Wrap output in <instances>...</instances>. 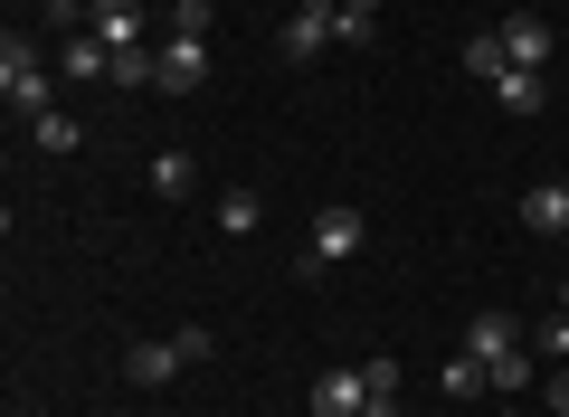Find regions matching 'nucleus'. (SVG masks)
<instances>
[{"instance_id": "nucleus-14", "label": "nucleus", "mask_w": 569, "mask_h": 417, "mask_svg": "<svg viewBox=\"0 0 569 417\" xmlns=\"http://www.w3.org/2000/svg\"><path fill=\"white\" fill-rule=\"evenodd\" d=\"M29 142H39V152H77V142H86V123L67 115V105H48V115L29 123Z\"/></svg>"}, {"instance_id": "nucleus-15", "label": "nucleus", "mask_w": 569, "mask_h": 417, "mask_svg": "<svg viewBox=\"0 0 569 417\" xmlns=\"http://www.w3.org/2000/svg\"><path fill=\"white\" fill-rule=\"evenodd\" d=\"M361 389H370V417H399V360H361Z\"/></svg>"}, {"instance_id": "nucleus-24", "label": "nucleus", "mask_w": 569, "mask_h": 417, "mask_svg": "<svg viewBox=\"0 0 569 417\" xmlns=\"http://www.w3.org/2000/svg\"><path fill=\"white\" fill-rule=\"evenodd\" d=\"M560 314H569V276H560Z\"/></svg>"}, {"instance_id": "nucleus-20", "label": "nucleus", "mask_w": 569, "mask_h": 417, "mask_svg": "<svg viewBox=\"0 0 569 417\" xmlns=\"http://www.w3.org/2000/svg\"><path fill=\"white\" fill-rule=\"evenodd\" d=\"M370 39H380V10H351V0H342V29H332V48H370Z\"/></svg>"}, {"instance_id": "nucleus-8", "label": "nucleus", "mask_w": 569, "mask_h": 417, "mask_svg": "<svg viewBox=\"0 0 569 417\" xmlns=\"http://www.w3.org/2000/svg\"><path fill=\"white\" fill-rule=\"evenodd\" d=\"M493 39H503V58H512V67H550V10H512Z\"/></svg>"}, {"instance_id": "nucleus-16", "label": "nucleus", "mask_w": 569, "mask_h": 417, "mask_svg": "<svg viewBox=\"0 0 569 417\" xmlns=\"http://www.w3.org/2000/svg\"><path fill=\"white\" fill-rule=\"evenodd\" d=\"M503 67H512V58H503V39H493V29H475V39H466V77H475V86H493Z\"/></svg>"}, {"instance_id": "nucleus-1", "label": "nucleus", "mask_w": 569, "mask_h": 417, "mask_svg": "<svg viewBox=\"0 0 569 417\" xmlns=\"http://www.w3.org/2000/svg\"><path fill=\"white\" fill-rule=\"evenodd\" d=\"M0 105H10V115H29V123H39L48 105H58V67H48L39 48L20 39V29L0 39Z\"/></svg>"}, {"instance_id": "nucleus-6", "label": "nucleus", "mask_w": 569, "mask_h": 417, "mask_svg": "<svg viewBox=\"0 0 569 417\" xmlns=\"http://www.w3.org/2000/svg\"><path fill=\"white\" fill-rule=\"evenodd\" d=\"M104 77H114V48L96 29H67L58 39V86H104Z\"/></svg>"}, {"instance_id": "nucleus-9", "label": "nucleus", "mask_w": 569, "mask_h": 417, "mask_svg": "<svg viewBox=\"0 0 569 417\" xmlns=\"http://www.w3.org/2000/svg\"><path fill=\"white\" fill-rule=\"evenodd\" d=\"M522 228L531 238H569V180H531L522 190Z\"/></svg>"}, {"instance_id": "nucleus-5", "label": "nucleus", "mask_w": 569, "mask_h": 417, "mask_svg": "<svg viewBox=\"0 0 569 417\" xmlns=\"http://www.w3.org/2000/svg\"><path fill=\"white\" fill-rule=\"evenodd\" d=\"M152 58H162L152 67V96H200L209 86V39H162Z\"/></svg>"}, {"instance_id": "nucleus-4", "label": "nucleus", "mask_w": 569, "mask_h": 417, "mask_svg": "<svg viewBox=\"0 0 569 417\" xmlns=\"http://www.w3.org/2000/svg\"><path fill=\"white\" fill-rule=\"evenodd\" d=\"M332 29H342V0H295V20H284V58H295V67H313V58H323V48H332Z\"/></svg>"}, {"instance_id": "nucleus-3", "label": "nucleus", "mask_w": 569, "mask_h": 417, "mask_svg": "<svg viewBox=\"0 0 569 417\" xmlns=\"http://www.w3.org/2000/svg\"><path fill=\"white\" fill-rule=\"evenodd\" d=\"M370 247V219L361 209H313V228H305V276H332V266H351Z\"/></svg>"}, {"instance_id": "nucleus-19", "label": "nucleus", "mask_w": 569, "mask_h": 417, "mask_svg": "<svg viewBox=\"0 0 569 417\" xmlns=\"http://www.w3.org/2000/svg\"><path fill=\"white\" fill-rule=\"evenodd\" d=\"M152 67H162L152 48H123V58H114V77H104V86H114V96H142V86H152Z\"/></svg>"}, {"instance_id": "nucleus-2", "label": "nucleus", "mask_w": 569, "mask_h": 417, "mask_svg": "<svg viewBox=\"0 0 569 417\" xmlns=\"http://www.w3.org/2000/svg\"><path fill=\"white\" fill-rule=\"evenodd\" d=\"M190 360H209V322H181L171 341H133V351H123V379H133V389H171Z\"/></svg>"}, {"instance_id": "nucleus-18", "label": "nucleus", "mask_w": 569, "mask_h": 417, "mask_svg": "<svg viewBox=\"0 0 569 417\" xmlns=\"http://www.w3.org/2000/svg\"><path fill=\"white\" fill-rule=\"evenodd\" d=\"M257 219H266L257 190H228V199H219V238H257Z\"/></svg>"}, {"instance_id": "nucleus-13", "label": "nucleus", "mask_w": 569, "mask_h": 417, "mask_svg": "<svg viewBox=\"0 0 569 417\" xmlns=\"http://www.w3.org/2000/svg\"><path fill=\"white\" fill-rule=\"evenodd\" d=\"M142 180H152L162 199H190V190H200V171H190V152H152V161H142Z\"/></svg>"}, {"instance_id": "nucleus-12", "label": "nucleus", "mask_w": 569, "mask_h": 417, "mask_svg": "<svg viewBox=\"0 0 569 417\" xmlns=\"http://www.w3.org/2000/svg\"><path fill=\"white\" fill-rule=\"evenodd\" d=\"M86 29H96V39L114 48V58H123V48H142V0H104V10H96Z\"/></svg>"}, {"instance_id": "nucleus-17", "label": "nucleus", "mask_w": 569, "mask_h": 417, "mask_svg": "<svg viewBox=\"0 0 569 417\" xmlns=\"http://www.w3.org/2000/svg\"><path fill=\"white\" fill-rule=\"evenodd\" d=\"M437 389H447V398H475V389H493V370H485L475 351H456L447 370H437Z\"/></svg>"}, {"instance_id": "nucleus-10", "label": "nucleus", "mask_w": 569, "mask_h": 417, "mask_svg": "<svg viewBox=\"0 0 569 417\" xmlns=\"http://www.w3.org/2000/svg\"><path fill=\"white\" fill-rule=\"evenodd\" d=\"M305 408H313V417H370V389H361V370H323Z\"/></svg>"}, {"instance_id": "nucleus-25", "label": "nucleus", "mask_w": 569, "mask_h": 417, "mask_svg": "<svg viewBox=\"0 0 569 417\" xmlns=\"http://www.w3.org/2000/svg\"><path fill=\"white\" fill-rule=\"evenodd\" d=\"M351 10H380V0H351Z\"/></svg>"}, {"instance_id": "nucleus-23", "label": "nucleus", "mask_w": 569, "mask_h": 417, "mask_svg": "<svg viewBox=\"0 0 569 417\" xmlns=\"http://www.w3.org/2000/svg\"><path fill=\"white\" fill-rule=\"evenodd\" d=\"M550 417H569V370H550Z\"/></svg>"}, {"instance_id": "nucleus-11", "label": "nucleus", "mask_w": 569, "mask_h": 417, "mask_svg": "<svg viewBox=\"0 0 569 417\" xmlns=\"http://www.w3.org/2000/svg\"><path fill=\"white\" fill-rule=\"evenodd\" d=\"M466 351L493 370V360H512V351H522V322H512V314H475V322H466Z\"/></svg>"}, {"instance_id": "nucleus-7", "label": "nucleus", "mask_w": 569, "mask_h": 417, "mask_svg": "<svg viewBox=\"0 0 569 417\" xmlns=\"http://www.w3.org/2000/svg\"><path fill=\"white\" fill-rule=\"evenodd\" d=\"M485 96H493V105H503V115H512V123H531V115H541V105H550V77H541V67H503V77H493V86H485Z\"/></svg>"}, {"instance_id": "nucleus-26", "label": "nucleus", "mask_w": 569, "mask_h": 417, "mask_svg": "<svg viewBox=\"0 0 569 417\" xmlns=\"http://www.w3.org/2000/svg\"><path fill=\"white\" fill-rule=\"evenodd\" d=\"M560 180H569V171H560Z\"/></svg>"}, {"instance_id": "nucleus-21", "label": "nucleus", "mask_w": 569, "mask_h": 417, "mask_svg": "<svg viewBox=\"0 0 569 417\" xmlns=\"http://www.w3.org/2000/svg\"><path fill=\"white\" fill-rule=\"evenodd\" d=\"M531 351H541V360H569V314H541V322H531Z\"/></svg>"}, {"instance_id": "nucleus-22", "label": "nucleus", "mask_w": 569, "mask_h": 417, "mask_svg": "<svg viewBox=\"0 0 569 417\" xmlns=\"http://www.w3.org/2000/svg\"><path fill=\"white\" fill-rule=\"evenodd\" d=\"M171 39H209V0H171Z\"/></svg>"}]
</instances>
